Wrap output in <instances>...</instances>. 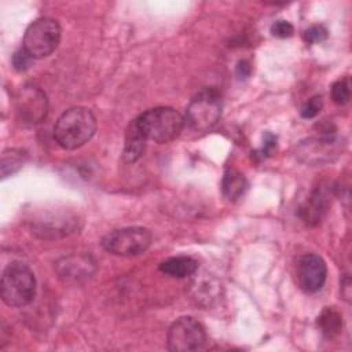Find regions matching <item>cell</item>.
Instances as JSON below:
<instances>
[{
    "label": "cell",
    "mask_w": 352,
    "mask_h": 352,
    "mask_svg": "<svg viewBox=\"0 0 352 352\" xmlns=\"http://www.w3.org/2000/svg\"><path fill=\"white\" fill-rule=\"evenodd\" d=\"M96 131V118L87 107H72L66 110L54 126L56 143L66 148L74 150L84 146Z\"/></svg>",
    "instance_id": "6da1fadb"
},
{
    "label": "cell",
    "mask_w": 352,
    "mask_h": 352,
    "mask_svg": "<svg viewBox=\"0 0 352 352\" xmlns=\"http://www.w3.org/2000/svg\"><path fill=\"white\" fill-rule=\"evenodd\" d=\"M135 122L146 140L154 143H168L177 138L184 128V117L172 107H154L138 118Z\"/></svg>",
    "instance_id": "7a4b0ae2"
},
{
    "label": "cell",
    "mask_w": 352,
    "mask_h": 352,
    "mask_svg": "<svg viewBox=\"0 0 352 352\" xmlns=\"http://www.w3.org/2000/svg\"><path fill=\"white\" fill-rule=\"evenodd\" d=\"M32 62H33V58L30 56V54L23 47L12 55V65H14L15 70H18V72L28 70L30 67Z\"/></svg>",
    "instance_id": "7402d4cb"
},
{
    "label": "cell",
    "mask_w": 352,
    "mask_h": 352,
    "mask_svg": "<svg viewBox=\"0 0 352 352\" xmlns=\"http://www.w3.org/2000/svg\"><path fill=\"white\" fill-rule=\"evenodd\" d=\"M198 268V263L187 256L170 257L160 264V271L172 278H187Z\"/></svg>",
    "instance_id": "5bb4252c"
},
{
    "label": "cell",
    "mask_w": 352,
    "mask_h": 352,
    "mask_svg": "<svg viewBox=\"0 0 352 352\" xmlns=\"http://www.w3.org/2000/svg\"><path fill=\"white\" fill-rule=\"evenodd\" d=\"M342 139L334 132H323L320 136L309 138L301 142L297 147L296 155L304 164L311 166L333 162L342 153Z\"/></svg>",
    "instance_id": "52a82bcc"
},
{
    "label": "cell",
    "mask_w": 352,
    "mask_h": 352,
    "mask_svg": "<svg viewBox=\"0 0 352 352\" xmlns=\"http://www.w3.org/2000/svg\"><path fill=\"white\" fill-rule=\"evenodd\" d=\"M56 270L60 278L67 280H78L89 278L95 271V263L87 256H69L56 263Z\"/></svg>",
    "instance_id": "8fae6325"
},
{
    "label": "cell",
    "mask_w": 352,
    "mask_h": 352,
    "mask_svg": "<svg viewBox=\"0 0 352 352\" xmlns=\"http://www.w3.org/2000/svg\"><path fill=\"white\" fill-rule=\"evenodd\" d=\"M318 326L326 337L331 338L341 331L342 316L336 308L326 307L318 316Z\"/></svg>",
    "instance_id": "e0dca14e"
},
{
    "label": "cell",
    "mask_w": 352,
    "mask_h": 352,
    "mask_svg": "<svg viewBox=\"0 0 352 352\" xmlns=\"http://www.w3.org/2000/svg\"><path fill=\"white\" fill-rule=\"evenodd\" d=\"M274 148H276V136H274L272 133L267 132L264 135V142H263V147L260 150V155L263 158L271 155V153L274 151Z\"/></svg>",
    "instance_id": "cb8c5ba5"
},
{
    "label": "cell",
    "mask_w": 352,
    "mask_h": 352,
    "mask_svg": "<svg viewBox=\"0 0 352 352\" xmlns=\"http://www.w3.org/2000/svg\"><path fill=\"white\" fill-rule=\"evenodd\" d=\"M204 326L191 316L176 319L168 331V349L173 352L199 351L206 345Z\"/></svg>",
    "instance_id": "ba28073f"
},
{
    "label": "cell",
    "mask_w": 352,
    "mask_h": 352,
    "mask_svg": "<svg viewBox=\"0 0 352 352\" xmlns=\"http://www.w3.org/2000/svg\"><path fill=\"white\" fill-rule=\"evenodd\" d=\"M250 72H252V67L249 65V62L246 60H241L236 66V74L239 78H246L250 76Z\"/></svg>",
    "instance_id": "d4e9b609"
},
{
    "label": "cell",
    "mask_w": 352,
    "mask_h": 352,
    "mask_svg": "<svg viewBox=\"0 0 352 352\" xmlns=\"http://www.w3.org/2000/svg\"><path fill=\"white\" fill-rule=\"evenodd\" d=\"M271 33L272 36L275 37H279V38H286V37H290L293 36L294 33V28L290 22L287 21H276L271 25Z\"/></svg>",
    "instance_id": "603a6c76"
},
{
    "label": "cell",
    "mask_w": 352,
    "mask_h": 352,
    "mask_svg": "<svg viewBox=\"0 0 352 352\" xmlns=\"http://www.w3.org/2000/svg\"><path fill=\"white\" fill-rule=\"evenodd\" d=\"M146 142H147L146 138L143 136V133L140 132V129L138 128V125L133 120L129 124L128 129H126L125 146H124V158L129 162L136 161L142 155Z\"/></svg>",
    "instance_id": "9a60e30c"
},
{
    "label": "cell",
    "mask_w": 352,
    "mask_h": 352,
    "mask_svg": "<svg viewBox=\"0 0 352 352\" xmlns=\"http://www.w3.org/2000/svg\"><path fill=\"white\" fill-rule=\"evenodd\" d=\"M327 34H329V32L323 25H314L304 32V40L309 44L320 43L327 38Z\"/></svg>",
    "instance_id": "ffe728a7"
},
{
    "label": "cell",
    "mask_w": 352,
    "mask_h": 352,
    "mask_svg": "<svg viewBox=\"0 0 352 352\" xmlns=\"http://www.w3.org/2000/svg\"><path fill=\"white\" fill-rule=\"evenodd\" d=\"M25 153L22 150H7L1 155V176L6 179L10 175H14L23 166L25 162Z\"/></svg>",
    "instance_id": "ac0fdd59"
},
{
    "label": "cell",
    "mask_w": 352,
    "mask_h": 352,
    "mask_svg": "<svg viewBox=\"0 0 352 352\" xmlns=\"http://www.w3.org/2000/svg\"><path fill=\"white\" fill-rule=\"evenodd\" d=\"M329 206V195L323 188L315 190L308 201L301 208V217L308 224H316L320 221L322 216L324 214Z\"/></svg>",
    "instance_id": "4fadbf2b"
},
{
    "label": "cell",
    "mask_w": 352,
    "mask_h": 352,
    "mask_svg": "<svg viewBox=\"0 0 352 352\" xmlns=\"http://www.w3.org/2000/svg\"><path fill=\"white\" fill-rule=\"evenodd\" d=\"M0 293L8 307H23L29 304L36 294L33 271L22 263H11L3 271Z\"/></svg>",
    "instance_id": "3957f363"
},
{
    "label": "cell",
    "mask_w": 352,
    "mask_h": 352,
    "mask_svg": "<svg viewBox=\"0 0 352 352\" xmlns=\"http://www.w3.org/2000/svg\"><path fill=\"white\" fill-rule=\"evenodd\" d=\"M221 186H223V194L226 195V198L230 201H236L243 195L248 187V183L245 176L241 172L235 169H228L224 173Z\"/></svg>",
    "instance_id": "2e32d148"
},
{
    "label": "cell",
    "mask_w": 352,
    "mask_h": 352,
    "mask_svg": "<svg viewBox=\"0 0 352 352\" xmlns=\"http://www.w3.org/2000/svg\"><path fill=\"white\" fill-rule=\"evenodd\" d=\"M60 26L52 18H38L33 21L23 36V48L33 59L51 55L60 41Z\"/></svg>",
    "instance_id": "5b68a950"
},
{
    "label": "cell",
    "mask_w": 352,
    "mask_h": 352,
    "mask_svg": "<svg viewBox=\"0 0 352 352\" xmlns=\"http://www.w3.org/2000/svg\"><path fill=\"white\" fill-rule=\"evenodd\" d=\"M341 294H342V297L346 301H349V297H351V280H349V276H345L341 280Z\"/></svg>",
    "instance_id": "484cf974"
},
{
    "label": "cell",
    "mask_w": 352,
    "mask_h": 352,
    "mask_svg": "<svg viewBox=\"0 0 352 352\" xmlns=\"http://www.w3.org/2000/svg\"><path fill=\"white\" fill-rule=\"evenodd\" d=\"M151 232L144 227H125L114 230L102 238V248L116 256H138L151 245Z\"/></svg>",
    "instance_id": "8992f818"
},
{
    "label": "cell",
    "mask_w": 352,
    "mask_h": 352,
    "mask_svg": "<svg viewBox=\"0 0 352 352\" xmlns=\"http://www.w3.org/2000/svg\"><path fill=\"white\" fill-rule=\"evenodd\" d=\"M327 267L324 260L315 254H304L297 264V282L300 287L307 293H315L320 290L326 282Z\"/></svg>",
    "instance_id": "30bf717a"
},
{
    "label": "cell",
    "mask_w": 352,
    "mask_h": 352,
    "mask_svg": "<svg viewBox=\"0 0 352 352\" xmlns=\"http://www.w3.org/2000/svg\"><path fill=\"white\" fill-rule=\"evenodd\" d=\"M323 102L320 96H314L305 102V104L301 107V117L302 118H314L316 117L322 110Z\"/></svg>",
    "instance_id": "44dd1931"
},
{
    "label": "cell",
    "mask_w": 352,
    "mask_h": 352,
    "mask_svg": "<svg viewBox=\"0 0 352 352\" xmlns=\"http://www.w3.org/2000/svg\"><path fill=\"white\" fill-rule=\"evenodd\" d=\"M76 228V219L69 216H60L59 219L55 216H50V219H38L34 221L33 232L38 234L41 238H60L65 236Z\"/></svg>",
    "instance_id": "7c38bea8"
},
{
    "label": "cell",
    "mask_w": 352,
    "mask_h": 352,
    "mask_svg": "<svg viewBox=\"0 0 352 352\" xmlns=\"http://www.w3.org/2000/svg\"><path fill=\"white\" fill-rule=\"evenodd\" d=\"M15 102L18 120L25 125H36L47 116V95L38 87L23 85L19 89Z\"/></svg>",
    "instance_id": "9c48e42d"
},
{
    "label": "cell",
    "mask_w": 352,
    "mask_h": 352,
    "mask_svg": "<svg viewBox=\"0 0 352 352\" xmlns=\"http://www.w3.org/2000/svg\"><path fill=\"white\" fill-rule=\"evenodd\" d=\"M221 98L217 91H201L187 106L184 126L197 133H204L212 129L221 116Z\"/></svg>",
    "instance_id": "277c9868"
},
{
    "label": "cell",
    "mask_w": 352,
    "mask_h": 352,
    "mask_svg": "<svg viewBox=\"0 0 352 352\" xmlns=\"http://www.w3.org/2000/svg\"><path fill=\"white\" fill-rule=\"evenodd\" d=\"M331 99L336 104H346L351 99V84L348 78H341L337 80L333 85H331Z\"/></svg>",
    "instance_id": "d6986e66"
}]
</instances>
